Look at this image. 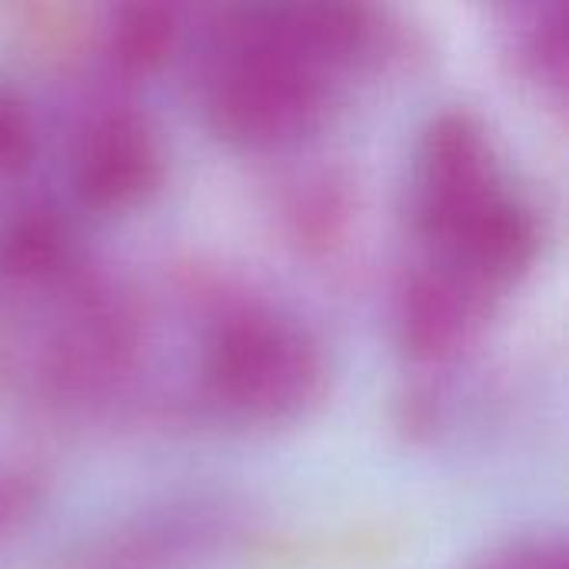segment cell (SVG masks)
<instances>
[{
    "mask_svg": "<svg viewBox=\"0 0 569 569\" xmlns=\"http://www.w3.org/2000/svg\"><path fill=\"white\" fill-rule=\"evenodd\" d=\"M323 73L270 23L267 10H253L210 77L207 113L233 143L273 147L293 140L323 113Z\"/></svg>",
    "mask_w": 569,
    "mask_h": 569,
    "instance_id": "6da1fadb",
    "label": "cell"
},
{
    "mask_svg": "<svg viewBox=\"0 0 569 569\" xmlns=\"http://www.w3.org/2000/svg\"><path fill=\"white\" fill-rule=\"evenodd\" d=\"M530 53L540 70L560 87L567 73V30H563V7H550L540 13L530 33Z\"/></svg>",
    "mask_w": 569,
    "mask_h": 569,
    "instance_id": "7c38bea8",
    "label": "cell"
},
{
    "mask_svg": "<svg viewBox=\"0 0 569 569\" xmlns=\"http://www.w3.org/2000/svg\"><path fill=\"white\" fill-rule=\"evenodd\" d=\"M477 569H563L560 557H543V553H507V557H493L483 567Z\"/></svg>",
    "mask_w": 569,
    "mask_h": 569,
    "instance_id": "5bb4252c",
    "label": "cell"
},
{
    "mask_svg": "<svg viewBox=\"0 0 569 569\" xmlns=\"http://www.w3.org/2000/svg\"><path fill=\"white\" fill-rule=\"evenodd\" d=\"M67 257V230L43 207L13 210L0 223V270L17 280H40Z\"/></svg>",
    "mask_w": 569,
    "mask_h": 569,
    "instance_id": "9c48e42d",
    "label": "cell"
},
{
    "mask_svg": "<svg viewBox=\"0 0 569 569\" xmlns=\"http://www.w3.org/2000/svg\"><path fill=\"white\" fill-rule=\"evenodd\" d=\"M177 43V10L167 3H127L113 13L110 50L130 73L157 70Z\"/></svg>",
    "mask_w": 569,
    "mask_h": 569,
    "instance_id": "30bf717a",
    "label": "cell"
},
{
    "mask_svg": "<svg viewBox=\"0 0 569 569\" xmlns=\"http://www.w3.org/2000/svg\"><path fill=\"white\" fill-rule=\"evenodd\" d=\"M33 147H37V133L27 103L0 87V173H13L27 167Z\"/></svg>",
    "mask_w": 569,
    "mask_h": 569,
    "instance_id": "8fae6325",
    "label": "cell"
},
{
    "mask_svg": "<svg viewBox=\"0 0 569 569\" xmlns=\"http://www.w3.org/2000/svg\"><path fill=\"white\" fill-rule=\"evenodd\" d=\"M433 243L443 250L453 273H460L477 290L513 283L540 250L537 213L507 187L497 183L467 210H460Z\"/></svg>",
    "mask_w": 569,
    "mask_h": 569,
    "instance_id": "3957f363",
    "label": "cell"
},
{
    "mask_svg": "<svg viewBox=\"0 0 569 569\" xmlns=\"http://www.w3.org/2000/svg\"><path fill=\"white\" fill-rule=\"evenodd\" d=\"M503 183L490 137L470 110H443L423 133L417 167V220L437 237L460 210Z\"/></svg>",
    "mask_w": 569,
    "mask_h": 569,
    "instance_id": "277c9868",
    "label": "cell"
},
{
    "mask_svg": "<svg viewBox=\"0 0 569 569\" xmlns=\"http://www.w3.org/2000/svg\"><path fill=\"white\" fill-rule=\"evenodd\" d=\"M327 383L320 343L270 307L223 313L203 350L210 400L247 420H287L303 413Z\"/></svg>",
    "mask_w": 569,
    "mask_h": 569,
    "instance_id": "7a4b0ae2",
    "label": "cell"
},
{
    "mask_svg": "<svg viewBox=\"0 0 569 569\" xmlns=\"http://www.w3.org/2000/svg\"><path fill=\"white\" fill-rule=\"evenodd\" d=\"M227 537V517L213 507H173L97 537L60 569H180Z\"/></svg>",
    "mask_w": 569,
    "mask_h": 569,
    "instance_id": "8992f818",
    "label": "cell"
},
{
    "mask_svg": "<svg viewBox=\"0 0 569 569\" xmlns=\"http://www.w3.org/2000/svg\"><path fill=\"white\" fill-rule=\"evenodd\" d=\"M77 193L97 210L143 200L163 177V150L150 123L130 110L100 117L77 147Z\"/></svg>",
    "mask_w": 569,
    "mask_h": 569,
    "instance_id": "5b68a950",
    "label": "cell"
},
{
    "mask_svg": "<svg viewBox=\"0 0 569 569\" xmlns=\"http://www.w3.org/2000/svg\"><path fill=\"white\" fill-rule=\"evenodd\" d=\"M40 503V480L33 473L3 470L0 473V537L17 530Z\"/></svg>",
    "mask_w": 569,
    "mask_h": 569,
    "instance_id": "4fadbf2b",
    "label": "cell"
},
{
    "mask_svg": "<svg viewBox=\"0 0 569 569\" xmlns=\"http://www.w3.org/2000/svg\"><path fill=\"white\" fill-rule=\"evenodd\" d=\"M480 310V290L450 267H420L400 290L397 323L403 347L420 360L453 353Z\"/></svg>",
    "mask_w": 569,
    "mask_h": 569,
    "instance_id": "52a82bcc",
    "label": "cell"
},
{
    "mask_svg": "<svg viewBox=\"0 0 569 569\" xmlns=\"http://www.w3.org/2000/svg\"><path fill=\"white\" fill-rule=\"evenodd\" d=\"M137 350V327L123 307L97 303L83 310L60 347H53V377L70 390H97L120 377Z\"/></svg>",
    "mask_w": 569,
    "mask_h": 569,
    "instance_id": "ba28073f",
    "label": "cell"
}]
</instances>
